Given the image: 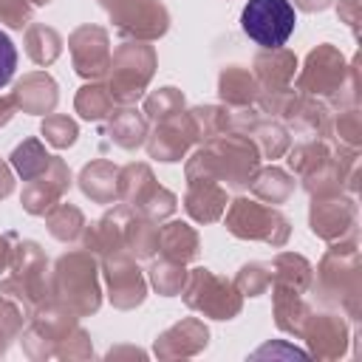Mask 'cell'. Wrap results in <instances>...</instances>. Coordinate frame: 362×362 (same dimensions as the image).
Here are the masks:
<instances>
[{"label": "cell", "mask_w": 362, "mask_h": 362, "mask_svg": "<svg viewBox=\"0 0 362 362\" xmlns=\"http://www.w3.org/2000/svg\"><path fill=\"white\" fill-rule=\"evenodd\" d=\"M297 14L288 0H249L240 14V28L263 48L283 45L294 31Z\"/></svg>", "instance_id": "1"}, {"label": "cell", "mask_w": 362, "mask_h": 362, "mask_svg": "<svg viewBox=\"0 0 362 362\" xmlns=\"http://www.w3.org/2000/svg\"><path fill=\"white\" fill-rule=\"evenodd\" d=\"M14 68H17V48L11 42V37L6 31H0V88L11 79Z\"/></svg>", "instance_id": "2"}]
</instances>
